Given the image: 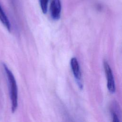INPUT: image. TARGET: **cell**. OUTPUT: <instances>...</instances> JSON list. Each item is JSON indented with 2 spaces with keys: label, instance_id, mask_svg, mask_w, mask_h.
<instances>
[{
  "label": "cell",
  "instance_id": "obj_1",
  "mask_svg": "<svg viewBox=\"0 0 122 122\" xmlns=\"http://www.w3.org/2000/svg\"><path fill=\"white\" fill-rule=\"evenodd\" d=\"M4 70L7 78L8 85L11 102V112H14L18 107V87L17 82L11 71L4 63L3 64Z\"/></svg>",
  "mask_w": 122,
  "mask_h": 122
},
{
  "label": "cell",
  "instance_id": "obj_2",
  "mask_svg": "<svg viewBox=\"0 0 122 122\" xmlns=\"http://www.w3.org/2000/svg\"><path fill=\"white\" fill-rule=\"evenodd\" d=\"M104 68L105 74L107 79V88L111 93H114L115 92V81L111 68L107 61L104 62Z\"/></svg>",
  "mask_w": 122,
  "mask_h": 122
},
{
  "label": "cell",
  "instance_id": "obj_3",
  "mask_svg": "<svg viewBox=\"0 0 122 122\" xmlns=\"http://www.w3.org/2000/svg\"><path fill=\"white\" fill-rule=\"evenodd\" d=\"M71 66L74 76L77 81V82L78 83L79 87L80 88H82V84L81 81V73L80 71V66L78 60L76 58L73 57L71 58Z\"/></svg>",
  "mask_w": 122,
  "mask_h": 122
},
{
  "label": "cell",
  "instance_id": "obj_4",
  "mask_svg": "<svg viewBox=\"0 0 122 122\" xmlns=\"http://www.w3.org/2000/svg\"><path fill=\"white\" fill-rule=\"evenodd\" d=\"M50 12L54 20H58L61 17V3L60 0H52L50 5Z\"/></svg>",
  "mask_w": 122,
  "mask_h": 122
},
{
  "label": "cell",
  "instance_id": "obj_5",
  "mask_svg": "<svg viewBox=\"0 0 122 122\" xmlns=\"http://www.w3.org/2000/svg\"><path fill=\"white\" fill-rule=\"evenodd\" d=\"M0 20L3 25L7 28L8 31H10L11 30V25L10 22L5 13L2 8L0 4Z\"/></svg>",
  "mask_w": 122,
  "mask_h": 122
},
{
  "label": "cell",
  "instance_id": "obj_6",
  "mask_svg": "<svg viewBox=\"0 0 122 122\" xmlns=\"http://www.w3.org/2000/svg\"><path fill=\"white\" fill-rule=\"evenodd\" d=\"M49 1V0H39L41 8L44 14H46L47 12Z\"/></svg>",
  "mask_w": 122,
  "mask_h": 122
},
{
  "label": "cell",
  "instance_id": "obj_7",
  "mask_svg": "<svg viewBox=\"0 0 122 122\" xmlns=\"http://www.w3.org/2000/svg\"><path fill=\"white\" fill-rule=\"evenodd\" d=\"M112 119H113L112 121L113 122H119L118 117L116 113L114 112H112Z\"/></svg>",
  "mask_w": 122,
  "mask_h": 122
}]
</instances>
